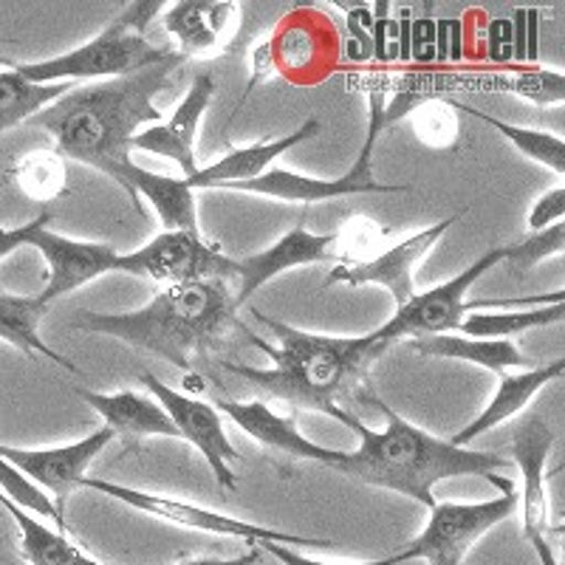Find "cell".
<instances>
[{
    "label": "cell",
    "instance_id": "83f0119b",
    "mask_svg": "<svg viewBox=\"0 0 565 565\" xmlns=\"http://www.w3.org/2000/svg\"><path fill=\"white\" fill-rule=\"evenodd\" d=\"M74 88H77V83H29L9 65V68L0 71V130L18 128L20 122L38 116L40 110L54 105Z\"/></svg>",
    "mask_w": 565,
    "mask_h": 565
},
{
    "label": "cell",
    "instance_id": "cb8c5ba5",
    "mask_svg": "<svg viewBox=\"0 0 565 565\" xmlns=\"http://www.w3.org/2000/svg\"><path fill=\"white\" fill-rule=\"evenodd\" d=\"M235 3L212 0H181L161 14V26L168 29L181 45V57H204L218 52L224 43V29L235 18Z\"/></svg>",
    "mask_w": 565,
    "mask_h": 565
},
{
    "label": "cell",
    "instance_id": "2e32d148",
    "mask_svg": "<svg viewBox=\"0 0 565 565\" xmlns=\"http://www.w3.org/2000/svg\"><path fill=\"white\" fill-rule=\"evenodd\" d=\"M340 244V235H315L302 224L289 230L280 241L264 252L246 255L235 260V277H232V295H235V306L238 311L244 309L249 297L260 291L271 277L282 275V271L297 269V266L320 264L331 257V249Z\"/></svg>",
    "mask_w": 565,
    "mask_h": 565
},
{
    "label": "cell",
    "instance_id": "74e56055",
    "mask_svg": "<svg viewBox=\"0 0 565 565\" xmlns=\"http://www.w3.org/2000/svg\"><path fill=\"white\" fill-rule=\"evenodd\" d=\"M463 40L467 34H463L461 20H436V68L463 60Z\"/></svg>",
    "mask_w": 565,
    "mask_h": 565
},
{
    "label": "cell",
    "instance_id": "4316f807",
    "mask_svg": "<svg viewBox=\"0 0 565 565\" xmlns=\"http://www.w3.org/2000/svg\"><path fill=\"white\" fill-rule=\"evenodd\" d=\"M0 507L12 514L14 526L20 532V557L32 565H103L94 557H88L85 552H79L74 543H68L63 532L57 529H49L43 521L32 518L29 512H23L20 507H14L12 501H7L0 494Z\"/></svg>",
    "mask_w": 565,
    "mask_h": 565
},
{
    "label": "cell",
    "instance_id": "6da1fadb",
    "mask_svg": "<svg viewBox=\"0 0 565 565\" xmlns=\"http://www.w3.org/2000/svg\"><path fill=\"white\" fill-rule=\"evenodd\" d=\"M181 63L184 57L175 52L164 63L128 77L74 88L32 116V122L52 136L63 159L83 161L125 190V170L134 164V136L141 125L161 122V110L153 105V97L168 88Z\"/></svg>",
    "mask_w": 565,
    "mask_h": 565
},
{
    "label": "cell",
    "instance_id": "603a6c76",
    "mask_svg": "<svg viewBox=\"0 0 565 565\" xmlns=\"http://www.w3.org/2000/svg\"><path fill=\"white\" fill-rule=\"evenodd\" d=\"M125 193L139 210V195L150 201L164 232H199V212H195V190L184 179L150 173V170L130 164L125 170Z\"/></svg>",
    "mask_w": 565,
    "mask_h": 565
},
{
    "label": "cell",
    "instance_id": "836d02e7",
    "mask_svg": "<svg viewBox=\"0 0 565 565\" xmlns=\"http://www.w3.org/2000/svg\"><path fill=\"white\" fill-rule=\"evenodd\" d=\"M563 249H565V224L559 221V224L548 226V230L532 232L529 238L507 246V260H503V264H509V269H512L514 275H523V271H529L532 266H537L543 257L563 255Z\"/></svg>",
    "mask_w": 565,
    "mask_h": 565
},
{
    "label": "cell",
    "instance_id": "8fae6325",
    "mask_svg": "<svg viewBox=\"0 0 565 565\" xmlns=\"http://www.w3.org/2000/svg\"><path fill=\"white\" fill-rule=\"evenodd\" d=\"M141 385L148 387L150 396H156L164 413L173 422L179 438L190 441L195 450L204 456L206 467L212 469V476L218 481V487L235 489V472H232L230 463L241 461V452L232 447V441L226 438L224 422H221V413L210 405V402H201V398L186 396V393L173 391L164 382L156 376V373L145 371L141 373Z\"/></svg>",
    "mask_w": 565,
    "mask_h": 565
},
{
    "label": "cell",
    "instance_id": "d590c367",
    "mask_svg": "<svg viewBox=\"0 0 565 565\" xmlns=\"http://www.w3.org/2000/svg\"><path fill=\"white\" fill-rule=\"evenodd\" d=\"M345 40L340 43V52L348 63L365 65L373 60V7L371 3H351L345 7Z\"/></svg>",
    "mask_w": 565,
    "mask_h": 565
},
{
    "label": "cell",
    "instance_id": "f1b7e54d",
    "mask_svg": "<svg viewBox=\"0 0 565 565\" xmlns=\"http://www.w3.org/2000/svg\"><path fill=\"white\" fill-rule=\"evenodd\" d=\"M565 302L543 306L532 311H501V315H487V311H469L463 315L461 331L469 340H509L514 334L532 331V328H546L554 322H563Z\"/></svg>",
    "mask_w": 565,
    "mask_h": 565
},
{
    "label": "cell",
    "instance_id": "3957f363",
    "mask_svg": "<svg viewBox=\"0 0 565 565\" xmlns=\"http://www.w3.org/2000/svg\"><path fill=\"white\" fill-rule=\"evenodd\" d=\"M266 328L275 331L280 345L271 348L260 337H249L271 360V367L226 365L252 391L269 398H280L291 407L331 413L345 396H353L367 380V367L380 360L385 342L380 337H326L309 334L295 326L277 322L266 315L252 311Z\"/></svg>",
    "mask_w": 565,
    "mask_h": 565
},
{
    "label": "cell",
    "instance_id": "9a60e30c",
    "mask_svg": "<svg viewBox=\"0 0 565 565\" xmlns=\"http://www.w3.org/2000/svg\"><path fill=\"white\" fill-rule=\"evenodd\" d=\"M554 447V433L543 418L532 416L514 430L512 456L521 467L523 489L518 494L523 514V540L529 546L537 540H548L552 529V503H548L546 461Z\"/></svg>",
    "mask_w": 565,
    "mask_h": 565
},
{
    "label": "cell",
    "instance_id": "7bdbcfd3",
    "mask_svg": "<svg viewBox=\"0 0 565 565\" xmlns=\"http://www.w3.org/2000/svg\"><path fill=\"white\" fill-rule=\"evenodd\" d=\"M373 7V63L387 65V20H391L393 3L387 0H380V3H371Z\"/></svg>",
    "mask_w": 565,
    "mask_h": 565
},
{
    "label": "cell",
    "instance_id": "e575fe53",
    "mask_svg": "<svg viewBox=\"0 0 565 565\" xmlns=\"http://www.w3.org/2000/svg\"><path fill=\"white\" fill-rule=\"evenodd\" d=\"M413 128H416L418 139L430 148H450L458 136V119L456 108L450 103H430L413 110Z\"/></svg>",
    "mask_w": 565,
    "mask_h": 565
},
{
    "label": "cell",
    "instance_id": "277c9868",
    "mask_svg": "<svg viewBox=\"0 0 565 565\" xmlns=\"http://www.w3.org/2000/svg\"><path fill=\"white\" fill-rule=\"evenodd\" d=\"M85 334H105L153 353L159 360L193 371V362L238 331V306L224 280L168 286L148 306L122 315H79Z\"/></svg>",
    "mask_w": 565,
    "mask_h": 565
},
{
    "label": "cell",
    "instance_id": "7c38bea8",
    "mask_svg": "<svg viewBox=\"0 0 565 565\" xmlns=\"http://www.w3.org/2000/svg\"><path fill=\"white\" fill-rule=\"evenodd\" d=\"M461 218V212L456 215H447L438 224L427 226V230L416 232L411 238H405L402 244H396L393 249L382 252V255L371 257V260H356V264H340L337 269L328 271L326 289L328 286H385L393 295L396 306H405L411 297H416V286H413V266L422 260L438 241L447 235L456 221Z\"/></svg>",
    "mask_w": 565,
    "mask_h": 565
},
{
    "label": "cell",
    "instance_id": "4dcf8cb0",
    "mask_svg": "<svg viewBox=\"0 0 565 565\" xmlns=\"http://www.w3.org/2000/svg\"><path fill=\"white\" fill-rule=\"evenodd\" d=\"M481 88L512 90L526 103L548 108V105H563L565 99V74L563 71H548L540 65H518L507 74H494Z\"/></svg>",
    "mask_w": 565,
    "mask_h": 565
},
{
    "label": "cell",
    "instance_id": "d6a6232c",
    "mask_svg": "<svg viewBox=\"0 0 565 565\" xmlns=\"http://www.w3.org/2000/svg\"><path fill=\"white\" fill-rule=\"evenodd\" d=\"M0 494H3L7 501H12L14 507L23 509V512L32 514V518L40 514L45 521H52L54 526H57V532H65L63 512L49 501V494H45L38 483L29 481L20 469H14L12 463L3 461V458H0Z\"/></svg>",
    "mask_w": 565,
    "mask_h": 565
},
{
    "label": "cell",
    "instance_id": "f546056e",
    "mask_svg": "<svg viewBox=\"0 0 565 565\" xmlns=\"http://www.w3.org/2000/svg\"><path fill=\"white\" fill-rule=\"evenodd\" d=\"M450 105H452V108H461L463 114L476 116V119H481V122L492 125L498 134L507 136L514 148L521 150L523 156H529L532 161H537V164L548 168L552 173L565 175V141H563V136L546 134V130H534V128H518V125L501 122V119H494V116L483 114V110L469 108V105H456V103H450Z\"/></svg>",
    "mask_w": 565,
    "mask_h": 565
},
{
    "label": "cell",
    "instance_id": "e0dca14e",
    "mask_svg": "<svg viewBox=\"0 0 565 565\" xmlns=\"http://www.w3.org/2000/svg\"><path fill=\"white\" fill-rule=\"evenodd\" d=\"M29 246L38 249L49 264V280L38 295L45 306H52L57 297L77 291L85 282L116 271V257H119L114 246L63 238V235L49 232V226L40 230Z\"/></svg>",
    "mask_w": 565,
    "mask_h": 565
},
{
    "label": "cell",
    "instance_id": "f35d334b",
    "mask_svg": "<svg viewBox=\"0 0 565 565\" xmlns=\"http://www.w3.org/2000/svg\"><path fill=\"white\" fill-rule=\"evenodd\" d=\"M565 215V186H554L543 199L534 201L532 212H529V232L548 230V226L559 224Z\"/></svg>",
    "mask_w": 565,
    "mask_h": 565
},
{
    "label": "cell",
    "instance_id": "5b68a950",
    "mask_svg": "<svg viewBox=\"0 0 565 565\" xmlns=\"http://www.w3.org/2000/svg\"><path fill=\"white\" fill-rule=\"evenodd\" d=\"M161 3H130L114 23L103 29L94 40L83 43L74 52L63 57L40 60V63L12 65L20 77L38 85L52 83H77V79H99V77H128L141 68L164 63L173 57V49L168 45H153L145 32L153 18H159Z\"/></svg>",
    "mask_w": 565,
    "mask_h": 565
},
{
    "label": "cell",
    "instance_id": "f6af8a7d",
    "mask_svg": "<svg viewBox=\"0 0 565 565\" xmlns=\"http://www.w3.org/2000/svg\"><path fill=\"white\" fill-rule=\"evenodd\" d=\"M0 65H9V63H7V60H3V57H0Z\"/></svg>",
    "mask_w": 565,
    "mask_h": 565
},
{
    "label": "cell",
    "instance_id": "44dd1931",
    "mask_svg": "<svg viewBox=\"0 0 565 565\" xmlns=\"http://www.w3.org/2000/svg\"><path fill=\"white\" fill-rule=\"evenodd\" d=\"M320 134V122L317 119H306L295 134L280 136V139H266L257 141V145H249V148L230 150L224 159H218L215 164L204 170H195L190 179H184L193 190H210V186H230L241 184V181H252L257 175H264L266 168L277 156H282L286 150H291L300 141L311 139V136Z\"/></svg>",
    "mask_w": 565,
    "mask_h": 565
},
{
    "label": "cell",
    "instance_id": "ffe728a7",
    "mask_svg": "<svg viewBox=\"0 0 565 565\" xmlns=\"http://www.w3.org/2000/svg\"><path fill=\"white\" fill-rule=\"evenodd\" d=\"M74 393L83 398L85 405H90V411L99 413V418L105 422L103 427H108L114 438H128V441L150 436L179 438L164 407L145 393H94L85 391V387H74Z\"/></svg>",
    "mask_w": 565,
    "mask_h": 565
},
{
    "label": "cell",
    "instance_id": "ab89813d",
    "mask_svg": "<svg viewBox=\"0 0 565 565\" xmlns=\"http://www.w3.org/2000/svg\"><path fill=\"white\" fill-rule=\"evenodd\" d=\"M257 546H260L264 554H271L275 559H280L282 565H402L398 554H391V557L382 559H365V563H322V559L306 557L295 546H280V543H257Z\"/></svg>",
    "mask_w": 565,
    "mask_h": 565
},
{
    "label": "cell",
    "instance_id": "7a4b0ae2",
    "mask_svg": "<svg viewBox=\"0 0 565 565\" xmlns=\"http://www.w3.org/2000/svg\"><path fill=\"white\" fill-rule=\"evenodd\" d=\"M367 405L382 411L387 418L385 430H371L356 416H351L342 407H334L328 413L340 424H345L348 430L360 436V447L353 452L334 450L328 458L326 467L337 469L342 476L356 478L371 487L391 489V492L405 494L411 501L422 503V507H436V494L433 487L447 478H463V476H492L501 467H507V458L498 452L472 450V447H452L444 438L424 433L422 427L411 424L398 413L376 396H362Z\"/></svg>",
    "mask_w": 565,
    "mask_h": 565
},
{
    "label": "cell",
    "instance_id": "ac0fdd59",
    "mask_svg": "<svg viewBox=\"0 0 565 565\" xmlns=\"http://www.w3.org/2000/svg\"><path fill=\"white\" fill-rule=\"evenodd\" d=\"M212 94H215L212 74H199L168 122L150 125L134 136V150H145V153L175 161L181 168V179H190L199 170V164H195V134H199L201 116L210 108Z\"/></svg>",
    "mask_w": 565,
    "mask_h": 565
},
{
    "label": "cell",
    "instance_id": "9c48e42d",
    "mask_svg": "<svg viewBox=\"0 0 565 565\" xmlns=\"http://www.w3.org/2000/svg\"><path fill=\"white\" fill-rule=\"evenodd\" d=\"M116 271L148 277L168 286L224 280L232 286L235 260L215 244H206L201 232H161L141 249L116 257Z\"/></svg>",
    "mask_w": 565,
    "mask_h": 565
},
{
    "label": "cell",
    "instance_id": "d6986e66",
    "mask_svg": "<svg viewBox=\"0 0 565 565\" xmlns=\"http://www.w3.org/2000/svg\"><path fill=\"white\" fill-rule=\"evenodd\" d=\"M215 411L226 413L232 422L238 424L241 430L249 433L255 441H260L269 450L282 452V456H291L295 461H315L320 467H326L328 458H331V447H322V444L309 441L297 430V424L291 418H282L277 413H271V407L266 405L264 398H255V402H235V398H215Z\"/></svg>",
    "mask_w": 565,
    "mask_h": 565
},
{
    "label": "cell",
    "instance_id": "b9f144b4",
    "mask_svg": "<svg viewBox=\"0 0 565 565\" xmlns=\"http://www.w3.org/2000/svg\"><path fill=\"white\" fill-rule=\"evenodd\" d=\"M487 60L494 65L512 63V20H492L487 26Z\"/></svg>",
    "mask_w": 565,
    "mask_h": 565
},
{
    "label": "cell",
    "instance_id": "52a82bcc",
    "mask_svg": "<svg viewBox=\"0 0 565 565\" xmlns=\"http://www.w3.org/2000/svg\"><path fill=\"white\" fill-rule=\"evenodd\" d=\"M83 487L97 489V492L108 494V498L136 509V512H145L150 514V518H159V521H168L181 529L221 534V537H238V540H246V543H280V546H295V548H334L337 546L334 540L302 537V534H295V532H277V529H266V526H257V523L238 521V518L215 512V509H201L195 507V503L179 501V498L141 492V489L119 487V483L99 481V478H83Z\"/></svg>",
    "mask_w": 565,
    "mask_h": 565
},
{
    "label": "cell",
    "instance_id": "5bb4252c",
    "mask_svg": "<svg viewBox=\"0 0 565 565\" xmlns=\"http://www.w3.org/2000/svg\"><path fill=\"white\" fill-rule=\"evenodd\" d=\"M110 441H114V433H110L108 427H99L97 433H90L83 441L54 447V450H20V447L0 444V458L12 463L14 469H20V472H23L29 481L38 483L43 492L49 489V492L57 498L54 507L63 512L71 492L83 487L85 469L90 467V461H94Z\"/></svg>",
    "mask_w": 565,
    "mask_h": 565
},
{
    "label": "cell",
    "instance_id": "4fadbf2b",
    "mask_svg": "<svg viewBox=\"0 0 565 565\" xmlns=\"http://www.w3.org/2000/svg\"><path fill=\"white\" fill-rule=\"evenodd\" d=\"M271 63L291 83H320L340 57L334 26L320 12H295L282 20L275 40L266 43Z\"/></svg>",
    "mask_w": 565,
    "mask_h": 565
},
{
    "label": "cell",
    "instance_id": "8d00e7d4",
    "mask_svg": "<svg viewBox=\"0 0 565 565\" xmlns=\"http://www.w3.org/2000/svg\"><path fill=\"white\" fill-rule=\"evenodd\" d=\"M411 63L416 68L436 65V20L430 14L411 20Z\"/></svg>",
    "mask_w": 565,
    "mask_h": 565
},
{
    "label": "cell",
    "instance_id": "30bf717a",
    "mask_svg": "<svg viewBox=\"0 0 565 565\" xmlns=\"http://www.w3.org/2000/svg\"><path fill=\"white\" fill-rule=\"evenodd\" d=\"M503 260H507V246H498V249L478 257L476 264L467 266L452 280L441 282L430 291H422V295L416 291V297H411L405 306H398L396 315L385 326L376 328L373 334L380 337V342H385V345H393L396 340H416V337L458 331L463 315H469L467 291L476 286L478 277H483L492 266L503 264Z\"/></svg>",
    "mask_w": 565,
    "mask_h": 565
},
{
    "label": "cell",
    "instance_id": "7402d4cb",
    "mask_svg": "<svg viewBox=\"0 0 565 565\" xmlns=\"http://www.w3.org/2000/svg\"><path fill=\"white\" fill-rule=\"evenodd\" d=\"M565 371V362L563 360H554L552 365H543V367H532V371H523V373H501V385H498V393L492 396L487 407L481 411V416L472 418V422L458 430L456 436L450 438L452 447H469V444L481 438L483 433L494 430L498 424L509 422L512 416L523 411V407L537 396V391L548 385V382L559 380Z\"/></svg>",
    "mask_w": 565,
    "mask_h": 565
},
{
    "label": "cell",
    "instance_id": "ee69618b",
    "mask_svg": "<svg viewBox=\"0 0 565 565\" xmlns=\"http://www.w3.org/2000/svg\"><path fill=\"white\" fill-rule=\"evenodd\" d=\"M260 557H264V552H260V546L257 543H249V552L246 554H238V557H201V559H184V563L179 565H257L260 563Z\"/></svg>",
    "mask_w": 565,
    "mask_h": 565
},
{
    "label": "cell",
    "instance_id": "1f68e13d",
    "mask_svg": "<svg viewBox=\"0 0 565 565\" xmlns=\"http://www.w3.org/2000/svg\"><path fill=\"white\" fill-rule=\"evenodd\" d=\"M18 184L20 190L34 201H52L68 184V175H65L63 156L54 150V153H29L26 159L18 164Z\"/></svg>",
    "mask_w": 565,
    "mask_h": 565
},
{
    "label": "cell",
    "instance_id": "ba28073f",
    "mask_svg": "<svg viewBox=\"0 0 565 565\" xmlns=\"http://www.w3.org/2000/svg\"><path fill=\"white\" fill-rule=\"evenodd\" d=\"M518 509V489L501 492L494 501L481 503H436L430 521L418 537H413L402 552V563L424 559L427 565H463L478 540L512 518Z\"/></svg>",
    "mask_w": 565,
    "mask_h": 565
},
{
    "label": "cell",
    "instance_id": "8992f818",
    "mask_svg": "<svg viewBox=\"0 0 565 565\" xmlns=\"http://www.w3.org/2000/svg\"><path fill=\"white\" fill-rule=\"evenodd\" d=\"M385 88L376 85L371 88V110H367V134L362 141V150L351 168L340 179H311V175L291 173V170H266L252 181L230 184L224 190L235 193H255L266 199L289 201V204H320V201L345 199V195H367V193H407V184H382L373 175V153H376V141H380L382 116H385Z\"/></svg>",
    "mask_w": 565,
    "mask_h": 565
},
{
    "label": "cell",
    "instance_id": "60d3db41",
    "mask_svg": "<svg viewBox=\"0 0 565 565\" xmlns=\"http://www.w3.org/2000/svg\"><path fill=\"white\" fill-rule=\"evenodd\" d=\"M52 224V212H40L38 218L26 221L23 226H14V230H0V260L9 257L12 252L23 249V246L32 244V238L40 230Z\"/></svg>",
    "mask_w": 565,
    "mask_h": 565
},
{
    "label": "cell",
    "instance_id": "d4e9b609",
    "mask_svg": "<svg viewBox=\"0 0 565 565\" xmlns=\"http://www.w3.org/2000/svg\"><path fill=\"white\" fill-rule=\"evenodd\" d=\"M407 348L416 351L418 356H436V360H456L469 362V365L487 367L498 376L507 373L509 367H526L532 371L534 362L529 360L521 348L512 340H469V337L436 334V337H416L407 340Z\"/></svg>",
    "mask_w": 565,
    "mask_h": 565
},
{
    "label": "cell",
    "instance_id": "484cf974",
    "mask_svg": "<svg viewBox=\"0 0 565 565\" xmlns=\"http://www.w3.org/2000/svg\"><path fill=\"white\" fill-rule=\"evenodd\" d=\"M45 315H49V306L38 295H0V342H9V345L20 348L23 353L45 356V360L57 362L65 371L77 373L74 362L52 351L40 337V320Z\"/></svg>",
    "mask_w": 565,
    "mask_h": 565
}]
</instances>
